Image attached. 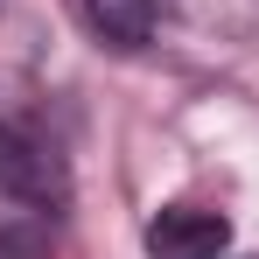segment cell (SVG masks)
I'll return each mask as SVG.
<instances>
[{
	"instance_id": "6da1fadb",
	"label": "cell",
	"mask_w": 259,
	"mask_h": 259,
	"mask_svg": "<svg viewBox=\"0 0 259 259\" xmlns=\"http://www.w3.org/2000/svg\"><path fill=\"white\" fill-rule=\"evenodd\" d=\"M0 196H14V203H63V168H56V154H49L42 140H28L21 126H7L0 119Z\"/></svg>"
},
{
	"instance_id": "7a4b0ae2",
	"label": "cell",
	"mask_w": 259,
	"mask_h": 259,
	"mask_svg": "<svg viewBox=\"0 0 259 259\" xmlns=\"http://www.w3.org/2000/svg\"><path fill=\"white\" fill-rule=\"evenodd\" d=\"M224 245H231V224H224V210L168 203V210L147 224V252H154V259H217Z\"/></svg>"
},
{
	"instance_id": "277c9868",
	"label": "cell",
	"mask_w": 259,
	"mask_h": 259,
	"mask_svg": "<svg viewBox=\"0 0 259 259\" xmlns=\"http://www.w3.org/2000/svg\"><path fill=\"white\" fill-rule=\"evenodd\" d=\"M42 224H7L0 231V259H42Z\"/></svg>"
},
{
	"instance_id": "3957f363",
	"label": "cell",
	"mask_w": 259,
	"mask_h": 259,
	"mask_svg": "<svg viewBox=\"0 0 259 259\" xmlns=\"http://www.w3.org/2000/svg\"><path fill=\"white\" fill-rule=\"evenodd\" d=\"M84 21L119 49H140L154 35V0H84Z\"/></svg>"
}]
</instances>
